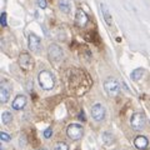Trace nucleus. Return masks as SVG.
I'll list each match as a JSON object with an SVG mask.
<instances>
[{
	"label": "nucleus",
	"instance_id": "f257e3e1",
	"mask_svg": "<svg viewBox=\"0 0 150 150\" xmlns=\"http://www.w3.org/2000/svg\"><path fill=\"white\" fill-rule=\"evenodd\" d=\"M38 80H39V85L44 90H51L55 85V79L54 75L48 70H43L38 75Z\"/></svg>",
	"mask_w": 150,
	"mask_h": 150
},
{
	"label": "nucleus",
	"instance_id": "f03ea898",
	"mask_svg": "<svg viewBox=\"0 0 150 150\" xmlns=\"http://www.w3.org/2000/svg\"><path fill=\"white\" fill-rule=\"evenodd\" d=\"M130 125L134 130H143L146 125V119L143 112H135L130 119Z\"/></svg>",
	"mask_w": 150,
	"mask_h": 150
},
{
	"label": "nucleus",
	"instance_id": "7ed1b4c3",
	"mask_svg": "<svg viewBox=\"0 0 150 150\" xmlns=\"http://www.w3.org/2000/svg\"><path fill=\"white\" fill-rule=\"evenodd\" d=\"M104 89H105V91L108 93L109 96H116L120 91V85L115 79L109 78L104 81Z\"/></svg>",
	"mask_w": 150,
	"mask_h": 150
},
{
	"label": "nucleus",
	"instance_id": "20e7f679",
	"mask_svg": "<svg viewBox=\"0 0 150 150\" xmlns=\"http://www.w3.org/2000/svg\"><path fill=\"white\" fill-rule=\"evenodd\" d=\"M83 126L79 124H70L67 129V134L70 139L73 140H79L83 137Z\"/></svg>",
	"mask_w": 150,
	"mask_h": 150
},
{
	"label": "nucleus",
	"instance_id": "39448f33",
	"mask_svg": "<svg viewBox=\"0 0 150 150\" xmlns=\"http://www.w3.org/2000/svg\"><path fill=\"white\" fill-rule=\"evenodd\" d=\"M91 116L96 121H101L105 118V108L101 104H95L91 108Z\"/></svg>",
	"mask_w": 150,
	"mask_h": 150
},
{
	"label": "nucleus",
	"instance_id": "423d86ee",
	"mask_svg": "<svg viewBox=\"0 0 150 150\" xmlns=\"http://www.w3.org/2000/svg\"><path fill=\"white\" fill-rule=\"evenodd\" d=\"M19 65L24 70H30L33 69V59L28 53H23L19 56Z\"/></svg>",
	"mask_w": 150,
	"mask_h": 150
},
{
	"label": "nucleus",
	"instance_id": "0eeeda50",
	"mask_svg": "<svg viewBox=\"0 0 150 150\" xmlns=\"http://www.w3.org/2000/svg\"><path fill=\"white\" fill-rule=\"evenodd\" d=\"M49 56H50V59L51 60H55V62H59V60H62L63 59V50L60 46L58 45H50V48H49Z\"/></svg>",
	"mask_w": 150,
	"mask_h": 150
},
{
	"label": "nucleus",
	"instance_id": "6e6552de",
	"mask_svg": "<svg viewBox=\"0 0 150 150\" xmlns=\"http://www.w3.org/2000/svg\"><path fill=\"white\" fill-rule=\"evenodd\" d=\"M29 49L31 51H35V53H38L40 49V38L33 33L29 35Z\"/></svg>",
	"mask_w": 150,
	"mask_h": 150
},
{
	"label": "nucleus",
	"instance_id": "1a4fd4ad",
	"mask_svg": "<svg viewBox=\"0 0 150 150\" xmlns=\"http://www.w3.org/2000/svg\"><path fill=\"white\" fill-rule=\"evenodd\" d=\"M75 23H76L78 26H85L88 23V15L85 14V11L79 9L76 11V15H75Z\"/></svg>",
	"mask_w": 150,
	"mask_h": 150
},
{
	"label": "nucleus",
	"instance_id": "9d476101",
	"mask_svg": "<svg viewBox=\"0 0 150 150\" xmlns=\"http://www.w3.org/2000/svg\"><path fill=\"white\" fill-rule=\"evenodd\" d=\"M26 105V96L25 95H18L13 101V108L15 110H21Z\"/></svg>",
	"mask_w": 150,
	"mask_h": 150
},
{
	"label": "nucleus",
	"instance_id": "9b49d317",
	"mask_svg": "<svg viewBox=\"0 0 150 150\" xmlns=\"http://www.w3.org/2000/svg\"><path fill=\"white\" fill-rule=\"evenodd\" d=\"M100 9H101V14H103V16H104V20L106 23V25H111V23H112V18H111V14L109 11V9L106 8V5H104V4H100Z\"/></svg>",
	"mask_w": 150,
	"mask_h": 150
},
{
	"label": "nucleus",
	"instance_id": "f8f14e48",
	"mask_svg": "<svg viewBox=\"0 0 150 150\" xmlns=\"http://www.w3.org/2000/svg\"><path fill=\"white\" fill-rule=\"evenodd\" d=\"M148 144H149L148 139L145 137H143V135H139V137H137V138H135V140H134V145L138 149H145L148 146Z\"/></svg>",
	"mask_w": 150,
	"mask_h": 150
},
{
	"label": "nucleus",
	"instance_id": "ddd939ff",
	"mask_svg": "<svg viewBox=\"0 0 150 150\" xmlns=\"http://www.w3.org/2000/svg\"><path fill=\"white\" fill-rule=\"evenodd\" d=\"M58 5L59 9L65 14H69L70 10H71V5H70V1L69 0H59L58 1Z\"/></svg>",
	"mask_w": 150,
	"mask_h": 150
},
{
	"label": "nucleus",
	"instance_id": "4468645a",
	"mask_svg": "<svg viewBox=\"0 0 150 150\" xmlns=\"http://www.w3.org/2000/svg\"><path fill=\"white\" fill-rule=\"evenodd\" d=\"M9 96H10V91L6 86H1V90H0V100L1 103H6L9 100Z\"/></svg>",
	"mask_w": 150,
	"mask_h": 150
},
{
	"label": "nucleus",
	"instance_id": "2eb2a0df",
	"mask_svg": "<svg viewBox=\"0 0 150 150\" xmlns=\"http://www.w3.org/2000/svg\"><path fill=\"white\" fill-rule=\"evenodd\" d=\"M143 74H144V69L138 68V69H135L134 71H131L130 76H131V79H133L134 81H138V80H140V79H142Z\"/></svg>",
	"mask_w": 150,
	"mask_h": 150
},
{
	"label": "nucleus",
	"instance_id": "dca6fc26",
	"mask_svg": "<svg viewBox=\"0 0 150 150\" xmlns=\"http://www.w3.org/2000/svg\"><path fill=\"white\" fill-rule=\"evenodd\" d=\"M11 120H13V115H11V112H9V111H4L3 114H1V121L5 125L8 124H10L11 123Z\"/></svg>",
	"mask_w": 150,
	"mask_h": 150
},
{
	"label": "nucleus",
	"instance_id": "f3484780",
	"mask_svg": "<svg viewBox=\"0 0 150 150\" xmlns=\"http://www.w3.org/2000/svg\"><path fill=\"white\" fill-rule=\"evenodd\" d=\"M54 150H69L68 148V145L65 144V143H58L55 145V149Z\"/></svg>",
	"mask_w": 150,
	"mask_h": 150
},
{
	"label": "nucleus",
	"instance_id": "a211bd4d",
	"mask_svg": "<svg viewBox=\"0 0 150 150\" xmlns=\"http://www.w3.org/2000/svg\"><path fill=\"white\" fill-rule=\"evenodd\" d=\"M51 134H53V130H51V128H48V129L44 130V138L49 139L51 137Z\"/></svg>",
	"mask_w": 150,
	"mask_h": 150
},
{
	"label": "nucleus",
	"instance_id": "6ab92c4d",
	"mask_svg": "<svg viewBox=\"0 0 150 150\" xmlns=\"http://www.w3.org/2000/svg\"><path fill=\"white\" fill-rule=\"evenodd\" d=\"M36 4H38V6H39L40 9H45L46 8V1L45 0H36Z\"/></svg>",
	"mask_w": 150,
	"mask_h": 150
},
{
	"label": "nucleus",
	"instance_id": "aec40b11",
	"mask_svg": "<svg viewBox=\"0 0 150 150\" xmlns=\"http://www.w3.org/2000/svg\"><path fill=\"white\" fill-rule=\"evenodd\" d=\"M0 138H1L3 142H9V140H10V137H9L6 133H1L0 134Z\"/></svg>",
	"mask_w": 150,
	"mask_h": 150
},
{
	"label": "nucleus",
	"instance_id": "412c9836",
	"mask_svg": "<svg viewBox=\"0 0 150 150\" xmlns=\"http://www.w3.org/2000/svg\"><path fill=\"white\" fill-rule=\"evenodd\" d=\"M0 21H1V25L3 26H6V14L5 13L1 14V19H0Z\"/></svg>",
	"mask_w": 150,
	"mask_h": 150
},
{
	"label": "nucleus",
	"instance_id": "4be33fe9",
	"mask_svg": "<svg viewBox=\"0 0 150 150\" xmlns=\"http://www.w3.org/2000/svg\"><path fill=\"white\" fill-rule=\"evenodd\" d=\"M40 150H44V149H40Z\"/></svg>",
	"mask_w": 150,
	"mask_h": 150
}]
</instances>
